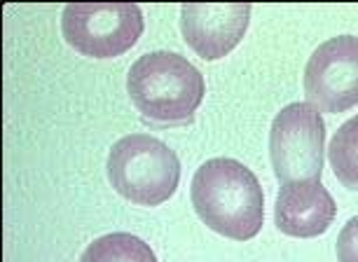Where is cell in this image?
Segmentation results:
<instances>
[{"instance_id":"cell-3","label":"cell","mask_w":358,"mask_h":262,"mask_svg":"<svg viewBox=\"0 0 358 262\" xmlns=\"http://www.w3.org/2000/svg\"><path fill=\"white\" fill-rule=\"evenodd\" d=\"M115 192L138 206H159L180 183V162L166 143L148 133H129L110 147L106 162Z\"/></svg>"},{"instance_id":"cell-1","label":"cell","mask_w":358,"mask_h":262,"mask_svg":"<svg viewBox=\"0 0 358 262\" xmlns=\"http://www.w3.org/2000/svg\"><path fill=\"white\" fill-rule=\"evenodd\" d=\"M190 199L208 230L234 241H248L265 223V192L246 164L215 157L197 169Z\"/></svg>"},{"instance_id":"cell-8","label":"cell","mask_w":358,"mask_h":262,"mask_svg":"<svg viewBox=\"0 0 358 262\" xmlns=\"http://www.w3.org/2000/svg\"><path fill=\"white\" fill-rule=\"evenodd\" d=\"M337 204L321 180H297L281 185L274 204L276 227L295 239L319 237L333 225Z\"/></svg>"},{"instance_id":"cell-11","label":"cell","mask_w":358,"mask_h":262,"mask_svg":"<svg viewBox=\"0 0 358 262\" xmlns=\"http://www.w3.org/2000/svg\"><path fill=\"white\" fill-rule=\"evenodd\" d=\"M337 262H358V216L347 220L337 237Z\"/></svg>"},{"instance_id":"cell-6","label":"cell","mask_w":358,"mask_h":262,"mask_svg":"<svg viewBox=\"0 0 358 262\" xmlns=\"http://www.w3.org/2000/svg\"><path fill=\"white\" fill-rule=\"evenodd\" d=\"M307 103L319 112L358 105V38L337 36L316 47L305 68Z\"/></svg>"},{"instance_id":"cell-5","label":"cell","mask_w":358,"mask_h":262,"mask_svg":"<svg viewBox=\"0 0 358 262\" xmlns=\"http://www.w3.org/2000/svg\"><path fill=\"white\" fill-rule=\"evenodd\" d=\"M269 157L281 185L321 180L326 164V122L309 103H290L269 129Z\"/></svg>"},{"instance_id":"cell-7","label":"cell","mask_w":358,"mask_h":262,"mask_svg":"<svg viewBox=\"0 0 358 262\" xmlns=\"http://www.w3.org/2000/svg\"><path fill=\"white\" fill-rule=\"evenodd\" d=\"M251 22L248 3H185L180 8V31L185 43L206 61L227 57Z\"/></svg>"},{"instance_id":"cell-4","label":"cell","mask_w":358,"mask_h":262,"mask_svg":"<svg viewBox=\"0 0 358 262\" xmlns=\"http://www.w3.org/2000/svg\"><path fill=\"white\" fill-rule=\"evenodd\" d=\"M143 12L134 3H71L64 8L62 33L78 54L115 59L143 36Z\"/></svg>"},{"instance_id":"cell-10","label":"cell","mask_w":358,"mask_h":262,"mask_svg":"<svg viewBox=\"0 0 358 262\" xmlns=\"http://www.w3.org/2000/svg\"><path fill=\"white\" fill-rule=\"evenodd\" d=\"M328 159L335 171V178L347 187L358 192V115L347 119L330 140Z\"/></svg>"},{"instance_id":"cell-9","label":"cell","mask_w":358,"mask_h":262,"mask_svg":"<svg viewBox=\"0 0 358 262\" xmlns=\"http://www.w3.org/2000/svg\"><path fill=\"white\" fill-rule=\"evenodd\" d=\"M80 262H157V258L143 239L127 232H113L92 241Z\"/></svg>"},{"instance_id":"cell-2","label":"cell","mask_w":358,"mask_h":262,"mask_svg":"<svg viewBox=\"0 0 358 262\" xmlns=\"http://www.w3.org/2000/svg\"><path fill=\"white\" fill-rule=\"evenodd\" d=\"M131 103L152 124H187L204 101L201 73L176 52H150L134 61L127 73Z\"/></svg>"}]
</instances>
